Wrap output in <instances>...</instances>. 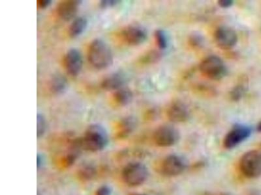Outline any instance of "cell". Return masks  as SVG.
<instances>
[{"label":"cell","instance_id":"obj_24","mask_svg":"<svg viewBox=\"0 0 261 195\" xmlns=\"http://www.w3.org/2000/svg\"><path fill=\"white\" fill-rule=\"evenodd\" d=\"M120 2V1H117V0H102V1L100 2V6L102 8H111L117 6Z\"/></svg>","mask_w":261,"mask_h":195},{"label":"cell","instance_id":"obj_11","mask_svg":"<svg viewBox=\"0 0 261 195\" xmlns=\"http://www.w3.org/2000/svg\"><path fill=\"white\" fill-rule=\"evenodd\" d=\"M166 115L170 121L175 123L185 122L190 118L187 106L179 101L172 102L169 104L167 107Z\"/></svg>","mask_w":261,"mask_h":195},{"label":"cell","instance_id":"obj_2","mask_svg":"<svg viewBox=\"0 0 261 195\" xmlns=\"http://www.w3.org/2000/svg\"><path fill=\"white\" fill-rule=\"evenodd\" d=\"M81 139L83 149L91 152L104 150L109 143V136L106 129L97 124L90 125Z\"/></svg>","mask_w":261,"mask_h":195},{"label":"cell","instance_id":"obj_13","mask_svg":"<svg viewBox=\"0 0 261 195\" xmlns=\"http://www.w3.org/2000/svg\"><path fill=\"white\" fill-rule=\"evenodd\" d=\"M82 1L66 0L60 2L57 7V13L62 19L68 21L73 18L77 13Z\"/></svg>","mask_w":261,"mask_h":195},{"label":"cell","instance_id":"obj_9","mask_svg":"<svg viewBox=\"0 0 261 195\" xmlns=\"http://www.w3.org/2000/svg\"><path fill=\"white\" fill-rule=\"evenodd\" d=\"M123 41L127 45L137 46L146 41L148 37L146 30L139 25H130L121 32Z\"/></svg>","mask_w":261,"mask_h":195},{"label":"cell","instance_id":"obj_12","mask_svg":"<svg viewBox=\"0 0 261 195\" xmlns=\"http://www.w3.org/2000/svg\"><path fill=\"white\" fill-rule=\"evenodd\" d=\"M65 68L67 73L71 76H76L80 74L83 68V57L80 51L71 48L67 52L64 59Z\"/></svg>","mask_w":261,"mask_h":195},{"label":"cell","instance_id":"obj_25","mask_svg":"<svg viewBox=\"0 0 261 195\" xmlns=\"http://www.w3.org/2000/svg\"><path fill=\"white\" fill-rule=\"evenodd\" d=\"M95 195H112L111 188L108 185H102L98 188Z\"/></svg>","mask_w":261,"mask_h":195},{"label":"cell","instance_id":"obj_29","mask_svg":"<svg viewBox=\"0 0 261 195\" xmlns=\"http://www.w3.org/2000/svg\"><path fill=\"white\" fill-rule=\"evenodd\" d=\"M257 132H260L261 133V121L259 123H258V126L257 127Z\"/></svg>","mask_w":261,"mask_h":195},{"label":"cell","instance_id":"obj_16","mask_svg":"<svg viewBox=\"0 0 261 195\" xmlns=\"http://www.w3.org/2000/svg\"><path fill=\"white\" fill-rule=\"evenodd\" d=\"M88 25V21L84 17H79L72 22L69 29V35L71 38L80 36L85 31Z\"/></svg>","mask_w":261,"mask_h":195},{"label":"cell","instance_id":"obj_28","mask_svg":"<svg viewBox=\"0 0 261 195\" xmlns=\"http://www.w3.org/2000/svg\"><path fill=\"white\" fill-rule=\"evenodd\" d=\"M44 162V159L43 155L40 154L37 155V169H40L42 166H43Z\"/></svg>","mask_w":261,"mask_h":195},{"label":"cell","instance_id":"obj_26","mask_svg":"<svg viewBox=\"0 0 261 195\" xmlns=\"http://www.w3.org/2000/svg\"><path fill=\"white\" fill-rule=\"evenodd\" d=\"M234 4V1L232 0H220L218 1V5L222 8H229Z\"/></svg>","mask_w":261,"mask_h":195},{"label":"cell","instance_id":"obj_22","mask_svg":"<svg viewBox=\"0 0 261 195\" xmlns=\"http://www.w3.org/2000/svg\"><path fill=\"white\" fill-rule=\"evenodd\" d=\"M245 89L242 85H237L230 92V97L233 101H238L244 94Z\"/></svg>","mask_w":261,"mask_h":195},{"label":"cell","instance_id":"obj_27","mask_svg":"<svg viewBox=\"0 0 261 195\" xmlns=\"http://www.w3.org/2000/svg\"><path fill=\"white\" fill-rule=\"evenodd\" d=\"M51 4H52V1H50V0H38L37 2V6L42 9L48 8Z\"/></svg>","mask_w":261,"mask_h":195},{"label":"cell","instance_id":"obj_21","mask_svg":"<svg viewBox=\"0 0 261 195\" xmlns=\"http://www.w3.org/2000/svg\"><path fill=\"white\" fill-rule=\"evenodd\" d=\"M160 58L161 53L153 51V52H149L146 55H144L143 59H142V62L145 64L153 63V62L158 61Z\"/></svg>","mask_w":261,"mask_h":195},{"label":"cell","instance_id":"obj_14","mask_svg":"<svg viewBox=\"0 0 261 195\" xmlns=\"http://www.w3.org/2000/svg\"><path fill=\"white\" fill-rule=\"evenodd\" d=\"M126 78L125 74L118 72L105 78L101 83L102 89L108 91H116L125 87Z\"/></svg>","mask_w":261,"mask_h":195},{"label":"cell","instance_id":"obj_7","mask_svg":"<svg viewBox=\"0 0 261 195\" xmlns=\"http://www.w3.org/2000/svg\"><path fill=\"white\" fill-rule=\"evenodd\" d=\"M252 134L251 127L236 124L226 135L223 145L226 149H232L247 140Z\"/></svg>","mask_w":261,"mask_h":195},{"label":"cell","instance_id":"obj_10","mask_svg":"<svg viewBox=\"0 0 261 195\" xmlns=\"http://www.w3.org/2000/svg\"><path fill=\"white\" fill-rule=\"evenodd\" d=\"M214 39L219 47L223 50H229L236 46L238 36L231 27L220 26L214 32Z\"/></svg>","mask_w":261,"mask_h":195},{"label":"cell","instance_id":"obj_4","mask_svg":"<svg viewBox=\"0 0 261 195\" xmlns=\"http://www.w3.org/2000/svg\"><path fill=\"white\" fill-rule=\"evenodd\" d=\"M200 73L212 80H220L227 75V67L220 57L209 55L205 57L199 64Z\"/></svg>","mask_w":261,"mask_h":195},{"label":"cell","instance_id":"obj_1","mask_svg":"<svg viewBox=\"0 0 261 195\" xmlns=\"http://www.w3.org/2000/svg\"><path fill=\"white\" fill-rule=\"evenodd\" d=\"M90 63L98 70L106 69L113 62V54L110 46L101 39H95L90 43L88 50Z\"/></svg>","mask_w":261,"mask_h":195},{"label":"cell","instance_id":"obj_19","mask_svg":"<svg viewBox=\"0 0 261 195\" xmlns=\"http://www.w3.org/2000/svg\"><path fill=\"white\" fill-rule=\"evenodd\" d=\"M156 44L160 50H165L168 46V38L166 32L162 29H158L155 32Z\"/></svg>","mask_w":261,"mask_h":195},{"label":"cell","instance_id":"obj_30","mask_svg":"<svg viewBox=\"0 0 261 195\" xmlns=\"http://www.w3.org/2000/svg\"><path fill=\"white\" fill-rule=\"evenodd\" d=\"M136 195H146V194H136Z\"/></svg>","mask_w":261,"mask_h":195},{"label":"cell","instance_id":"obj_6","mask_svg":"<svg viewBox=\"0 0 261 195\" xmlns=\"http://www.w3.org/2000/svg\"><path fill=\"white\" fill-rule=\"evenodd\" d=\"M187 161L181 155L171 154L167 155L161 162L160 173L167 177H175L180 175L187 169Z\"/></svg>","mask_w":261,"mask_h":195},{"label":"cell","instance_id":"obj_17","mask_svg":"<svg viewBox=\"0 0 261 195\" xmlns=\"http://www.w3.org/2000/svg\"><path fill=\"white\" fill-rule=\"evenodd\" d=\"M113 99L118 106H125L132 102L133 93L129 89L124 87L114 92Z\"/></svg>","mask_w":261,"mask_h":195},{"label":"cell","instance_id":"obj_3","mask_svg":"<svg viewBox=\"0 0 261 195\" xmlns=\"http://www.w3.org/2000/svg\"><path fill=\"white\" fill-rule=\"evenodd\" d=\"M122 176L123 182L128 186L138 187L148 179V170L141 162H130L123 169Z\"/></svg>","mask_w":261,"mask_h":195},{"label":"cell","instance_id":"obj_20","mask_svg":"<svg viewBox=\"0 0 261 195\" xmlns=\"http://www.w3.org/2000/svg\"><path fill=\"white\" fill-rule=\"evenodd\" d=\"M46 130L45 118L41 114L37 115V137L40 138L45 134Z\"/></svg>","mask_w":261,"mask_h":195},{"label":"cell","instance_id":"obj_18","mask_svg":"<svg viewBox=\"0 0 261 195\" xmlns=\"http://www.w3.org/2000/svg\"><path fill=\"white\" fill-rule=\"evenodd\" d=\"M67 85L66 79L61 75H57L50 81V89L53 93L58 94L64 91Z\"/></svg>","mask_w":261,"mask_h":195},{"label":"cell","instance_id":"obj_15","mask_svg":"<svg viewBox=\"0 0 261 195\" xmlns=\"http://www.w3.org/2000/svg\"><path fill=\"white\" fill-rule=\"evenodd\" d=\"M137 126V121L134 117H128L123 118L118 123L116 129V136L118 139H124L134 131Z\"/></svg>","mask_w":261,"mask_h":195},{"label":"cell","instance_id":"obj_5","mask_svg":"<svg viewBox=\"0 0 261 195\" xmlns=\"http://www.w3.org/2000/svg\"><path fill=\"white\" fill-rule=\"evenodd\" d=\"M239 169L246 178L259 177L261 176V151L253 150L245 153L240 159Z\"/></svg>","mask_w":261,"mask_h":195},{"label":"cell","instance_id":"obj_23","mask_svg":"<svg viewBox=\"0 0 261 195\" xmlns=\"http://www.w3.org/2000/svg\"><path fill=\"white\" fill-rule=\"evenodd\" d=\"M190 44L193 48H200L203 44V39L199 35H192L190 38Z\"/></svg>","mask_w":261,"mask_h":195},{"label":"cell","instance_id":"obj_8","mask_svg":"<svg viewBox=\"0 0 261 195\" xmlns=\"http://www.w3.org/2000/svg\"><path fill=\"white\" fill-rule=\"evenodd\" d=\"M179 139L178 129L171 126H162L153 132V141L159 147L167 148L176 145Z\"/></svg>","mask_w":261,"mask_h":195}]
</instances>
